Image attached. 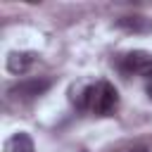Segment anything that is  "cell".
<instances>
[{
    "label": "cell",
    "mask_w": 152,
    "mask_h": 152,
    "mask_svg": "<svg viewBox=\"0 0 152 152\" xmlns=\"http://www.w3.org/2000/svg\"><path fill=\"white\" fill-rule=\"evenodd\" d=\"M50 86H52L50 78H26V81H19L17 86H12L10 95L12 97H21V100H31V97L43 95Z\"/></svg>",
    "instance_id": "obj_3"
},
{
    "label": "cell",
    "mask_w": 152,
    "mask_h": 152,
    "mask_svg": "<svg viewBox=\"0 0 152 152\" xmlns=\"http://www.w3.org/2000/svg\"><path fill=\"white\" fill-rule=\"evenodd\" d=\"M147 95H150V100H152V86H150V88H147Z\"/></svg>",
    "instance_id": "obj_8"
},
{
    "label": "cell",
    "mask_w": 152,
    "mask_h": 152,
    "mask_svg": "<svg viewBox=\"0 0 152 152\" xmlns=\"http://www.w3.org/2000/svg\"><path fill=\"white\" fill-rule=\"evenodd\" d=\"M119 66H121L124 74H135V76H142V78H152V55L145 52V50L126 52L119 59Z\"/></svg>",
    "instance_id": "obj_2"
},
{
    "label": "cell",
    "mask_w": 152,
    "mask_h": 152,
    "mask_svg": "<svg viewBox=\"0 0 152 152\" xmlns=\"http://www.w3.org/2000/svg\"><path fill=\"white\" fill-rule=\"evenodd\" d=\"M126 152H145V147H135V150H126Z\"/></svg>",
    "instance_id": "obj_7"
},
{
    "label": "cell",
    "mask_w": 152,
    "mask_h": 152,
    "mask_svg": "<svg viewBox=\"0 0 152 152\" xmlns=\"http://www.w3.org/2000/svg\"><path fill=\"white\" fill-rule=\"evenodd\" d=\"M119 107V93L109 81H100L93 86V95H90V112L100 114V116H109L114 114Z\"/></svg>",
    "instance_id": "obj_1"
},
{
    "label": "cell",
    "mask_w": 152,
    "mask_h": 152,
    "mask_svg": "<svg viewBox=\"0 0 152 152\" xmlns=\"http://www.w3.org/2000/svg\"><path fill=\"white\" fill-rule=\"evenodd\" d=\"M33 64H36L33 52H10V57H7V71L14 76H24Z\"/></svg>",
    "instance_id": "obj_4"
},
{
    "label": "cell",
    "mask_w": 152,
    "mask_h": 152,
    "mask_svg": "<svg viewBox=\"0 0 152 152\" xmlns=\"http://www.w3.org/2000/svg\"><path fill=\"white\" fill-rule=\"evenodd\" d=\"M5 152H36V147L28 133H14L5 142Z\"/></svg>",
    "instance_id": "obj_6"
},
{
    "label": "cell",
    "mask_w": 152,
    "mask_h": 152,
    "mask_svg": "<svg viewBox=\"0 0 152 152\" xmlns=\"http://www.w3.org/2000/svg\"><path fill=\"white\" fill-rule=\"evenodd\" d=\"M116 26L124 28V31H128V33H145V31H152V21H150L147 17H138V14L116 19Z\"/></svg>",
    "instance_id": "obj_5"
}]
</instances>
